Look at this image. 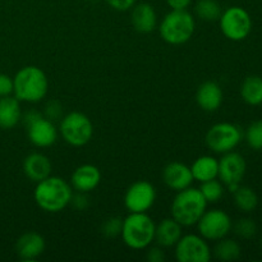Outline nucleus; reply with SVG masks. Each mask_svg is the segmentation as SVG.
<instances>
[{
  "label": "nucleus",
  "mask_w": 262,
  "mask_h": 262,
  "mask_svg": "<svg viewBox=\"0 0 262 262\" xmlns=\"http://www.w3.org/2000/svg\"><path fill=\"white\" fill-rule=\"evenodd\" d=\"M100 182H101V171L92 164H83L78 166L73 171L71 179L72 187L77 192H83V193H89L97 188Z\"/></svg>",
  "instance_id": "nucleus-16"
},
{
  "label": "nucleus",
  "mask_w": 262,
  "mask_h": 262,
  "mask_svg": "<svg viewBox=\"0 0 262 262\" xmlns=\"http://www.w3.org/2000/svg\"><path fill=\"white\" fill-rule=\"evenodd\" d=\"M196 225L202 238L216 242L229 234L233 223L227 212L219 209H212L206 210Z\"/></svg>",
  "instance_id": "nucleus-9"
},
{
  "label": "nucleus",
  "mask_w": 262,
  "mask_h": 262,
  "mask_svg": "<svg viewBox=\"0 0 262 262\" xmlns=\"http://www.w3.org/2000/svg\"><path fill=\"white\" fill-rule=\"evenodd\" d=\"M59 132L68 145L82 147L91 141L94 125L90 118L83 113L72 112L61 119Z\"/></svg>",
  "instance_id": "nucleus-6"
},
{
  "label": "nucleus",
  "mask_w": 262,
  "mask_h": 262,
  "mask_svg": "<svg viewBox=\"0 0 262 262\" xmlns=\"http://www.w3.org/2000/svg\"><path fill=\"white\" fill-rule=\"evenodd\" d=\"M71 204L74 209L84 210L89 206V199H87L86 193H83V192H77L76 194H72Z\"/></svg>",
  "instance_id": "nucleus-34"
},
{
  "label": "nucleus",
  "mask_w": 262,
  "mask_h": 262,
  "mask_svg": "<svg viewBox=\"0 0 262 262\" xmlns=\"http://www.w3.org/2000/svg\"><path fill=\"white\" fill-rule=\"evenodd\" d=\"M199 189L207 201V204L209 202L210 204H215V202L220 201L222 197L224 196V184L220 181H217L216 178L202 182Z\"/></svg>",
  "instance_id": "nucleus-27"
},
{
  "label": "nucleus",
  "mask_w": 262,
  "mask_h": 262,
  "mask_svg": "<svg viewBox=\"0 0 262 262\" xmlns=\"http://www.w3.org/2000/svg\"><path fill=\"white\" fill-rule=\"evenodd\" d=\"M171 10H186L192 4V0H166Z\"/></svg>",
  "instance_id": "nucleus-36"
},
{
  "label": "nucleus",
  "mask_w": 262,
  "mask_h": 262,
  "mask_svg": "<svg viewBox=\"0 0 262 262\" xmlns=\"http://www.w3.org/2000/svg\"><path fill=\"white\" fill-rule=\"evenodd\" d=\"M130 20L135 30L140 33H150L158 26V15L148 3H138L132 7Z\"/></svg>",
  "instance_id": "nucleus-18"
},
{
  "label": "nucleus",
  "mask_w": 262,
  "mask_h": 262,
  "mask_svg": "<svg viewBox=\"0 0 262 262\" xmlns=\"http://www.w3.org/2000/svg\"><path fill=\"white\" fill-rule=\"evenodd\" d=\"M246 141L253 150H262V120H256L248 125Z\"/></svg>",
  "instance_id": "nucleus-28"
},
{
  "label": "nucleus",
  "mask_w": 262,
  "mask_h": 262,
  "mask_svg": "<svg viewBox=\"0 0 262 262\" xmlns=\"http://www.w3.org/2000/svg\"><path fill=\"white\" fill-rule=\"evenodd\" d=\"M234 204L242 212H252L258 205V197L250 187L239 186L234 192Z\"/></svg>",
  "instance_id": "nucleus-25"
},
{
  "label": "nucleus",
  "mask_w": 262,
  "mask_h": 262,
  "mask_svg": "<svg viewBox=\"0 0 262 262\" xmlns=\"http://www.w3.org/2000/svg\"><path fill=\"white\" fill-rule=\"evenodd\" d=\"M196 28L194 18L188 10H171L161 20L160 36L170 45H182L191 40Z\"/></svg>",
  "instance_id": "nucleus-5"
},
{
  "label": "nucleus",
  "mask_w": 262,
  "mask_h": 262,
  "mask_svg": "<svg viewBox=\"0 0 262 262\" xmlns=\"http://www.w3.org/2000/svg\"><path fill=\"white\" fill-rule=\"evenodd\" d=\"M207 201L199 188L188 187L177 192L171 202V217L176 219L182 227L196 225L200 217L206 211Z\"/></svg>",
  "instance_id": "nucleus-3"
},
{
  "label": "nucleus",
  "mask_w": 262,
  "mask_h": 262,
  "mask_svg": "<svg viewBox=\"0 0 262 262\" xmlns=\"http://www.w3.org/2000/svg\"><path fill=\"white\" fill-rule=\"evenodd\" d=\"M246 170H247V164L245 158L241 154L229 151L224 154V156L219 160L217 177L220 178V182L227 186L233 193L241 186V182L246 176Z\"/></svg>",
  "instance_id": "nucleus-11"
},
{
  "label": "nucleus",
  "mask_w": 262,
  "mask_h": 262,
  "mask_svg": "<svg viewBox=\"0 0 262 262\" xmlns=\"http://www.w3.org/2000/svg\"><path fill=\"white\" fill-rule=\"evenodd\" d=\"M241 96L243 101L252 106L262 104V78L258 76H250L241 86Z\"/></svg>",
  "instance_id": "nucleus-23"
},
{
  "label": "nucleus",
  "mask_w": 262,
  "mask_h": 262,
  "mask_svg": "<svg viewBox=\"0 0 262 262\" xmlns=\"http://www.w3.org/2000/svg\"><path fill=\"white\" fill-rule=\"evenodd\" d=\"M163 181L171 191L179 192L191 187L194 179L189 166L179 161H173L164 168Z\"/></svg>",
  "instance_id": "nucleus-14"
},
{
  "label": "nucleus",
  "mask_w": 262,
  "mask_h": 262,
  "mask_svg": "<svg viewBox=\"0 0 262 262\" xmlns=\"http://www.w3.org/2000/svg\"><path fill=\"white\" fill-rule=\"evenodd\" d=\"M19 100L15 96L0 97V128L12 129L22 119Z\"/></svg>",
  "instance_id": "nucleus-21"
},
{
  "label": "nucleus",
  "mask_w": 262,
  "mask_h": 262,
  "mask_svg": "<svg viewBox=\"0 0 262 262\" xmlns=\"http://www.w3.org/2000/svg\"><path fill=\"white\" fill-rule=\"evenodd\" d=\"M72 187L67 181L59 177H48L36 183L33 199L36 205L43 211L59 212L71 204Z\"/></svg>",
  "instance_id": "nucleus-1"
},
{
  "label": "nucleus",
  "mask_w": 262,
  "mask_h": 262,
  "mask_svg": "<svg viewBox=\"0 0 262 262\" xmlns=\"http://www.w3.org/2000/svg\"><path fill=\"white\" fill-rule=\"evenodd\" d=\"M113 9L119 10V12H125V10L132 9L133 5L136 4V0H105Z\"/></svg>",
  "instance_id": "nucleus-33"
},
{
  "label": "nucleus",
  "mask_w": 262,
  "mask_h": 262,
  "mask_svg": "<svg viewBox=\"0 0 262 262\" xmlns=\"http://www.w3.org/2000/svg\"><path fill=\"white\" fill-rule=\"evenodd\" d=\"M223 35L232 41H242L248 37L252 30V19L246 9L230 7L219 18Z\"/></svg>",
  "instance_id": "nucleus-7"
},
{
  "label": "nucleus",
  "mask_w": 262,
  "mask_h": 262,
  "mask_svg": "<svg viewBox=\"0 0 262 262\" xmlns=\"http://www.w3.org/2000/svg\"><path fill=\"white\" fill-rule=\"evenodd\" d=\"M146 258L150 262H164L165 261V253H164L163 247L158 246V247L148 248Z\"/></svg>",
  "instance_id": "nucleus-35"
},
{
  "label": "nucleus",
  "mask_w": 262,
  "mask_h": 262,
  "mask_svg": "<svg viewBox=\"0 0 262 262\" xmlns=\"http://www.w3.org/2000/svg\"><path fill=\"white\" fill-rule=\"evenodd\" d=\"M216 245L214 248V255L217 260L220 261H234L238 260L241 256V246L239 243L235 242L234 239H229V238H222V239L216 241Z\"/></svg>",
  "instance_id": "nucleus-24"
},
{
  "label": "nucleus",
  "mask_w": 262,
  "mask_h": 262,
  "mask_svg": "<svg viewBox=\"0 0 262 262\" xmlns=\"http://www.w3.org/2000/svg\"><path fill=\"white\" fill-rule=\"evenodd\" d=\"M232 228L234 229L235 234L238 237L243 238V239H251L252 237H255L256 232H257L256 223L252 219H248V217L239 219Z\"/></svg>",
  "instance_id": "nucleus-29"
},
{
  "label": "nucleus",
  "mask_w": 262,
  "mask_h": 262,
  "mask_svg": "<svg viewBox=\"0 0 262 262\" xmlns=\"http://www.w3.org/2000/svg\"><path fill=\"white\" fill-rule=\"evenodd\" d=\"M48 77L36 66L23 67L13 78V94L19 101L36 104L48 95Z\"/></svg>",
  "instance_id": "nucleus-2"
},
{
  "label": "nucleus",
  "mask_w": 262,
  "mask_h": 262,
  "mask_svg": "<svg viewBox=\"0 0 262 262\" xmlns=\"http://www.w3.org/2000/svg\"><path fill=\"white\" fill-rule=\"evenodd\" d=\"M46 248L45 239L36 232H26L15 243V252L20 260L33 261L40 257Z\"/></svg>",
  "instance_id": "nucleus-15"
},
{
  "label": "nucleus",
  "mask_w": 262,
  "mask_h": 262,
  "mask_svg": "<svg viewBox=\"0 0 262 262\" xmlns=\"http://www.w3.org/2000/svg\"><path fill=\"white\" fill-rule=\"evenodd\" d=\"M155 201L156 189L147 181L135 182L124 194V206L129 212H147Z\"/></svg>",
  "instance_id": "nucleus-12"
},
{
  "label": "nucleus",
  "mask_w": 262,
  "mask_h": 262,
  "mask_svg": "<svg viewBox=\"0 0 262 262\" xmlns=\"http://www.w3.org/2000/svg\"><path fill=\"white\" fill-rule=\"evenodd\" d=\"M51 161L40 152L30 154L23 161V171L30 181L38 183L51 174Z\"/></svg>",
  "instance_id": "nucleus-19"
},
{
  "label": "nucleus",
  "mask_w": 262,
  "mask_h": 262,
  "mask_svg": "<svg viewBox=\"0 0 262 262\" xmlns=\"http://www.w3.org/2000/svg\"><path fill=\"white\" fill-rule=\"evenodd\" d=\"M176 258L179 262H209L211 248L205 238L197 234L182 235L176 246Z\"/></svg>",
  "instance_id": "nucleus-10"
},
{
  "label": "nucleus",
  "mask_w": 262,
  "mask_h": 262,
  "mask_svg": "<svg viewBox=\"0 0 262 262\" xmlns=\"http://www.w3.org/2000/svg\"><path fill=\"white\" fill-rule=\"evenodd\" d=\"M122 225L123 219L120 217H110V219L105 220L104 224L101 227V233L106 238H115L122 233Z\"/></svg>",
  "instance_id": "nucleus-30"
},
{
  "label": "nucleus",
  "mask_w": 262,
  "mask_h": 262,
  "mask_svg": "<svg viewBox=\"0 0 262 262\" xmlns=\"http://www.w3.org/2000/svg\"><path fill=\"white\" fill-rule=\"evenodd\" d=\"M13 94V78L5 73H0V97Z\"/></svg>",
  "instance_id": "nucleus-32"
},
{
  "label": "nucleus",
  "mask_w": 262,
  "mask_h": 262,
  "mask_svg": "<svg viewBox=\"0 0 262 262\" xmlns=\"http://www.w3.org/2000/svg\"><path fill=\"white\" fill-rule=\"evenodd\" d=\"M28 140L36 147H50L58 138V129L50 119L43 115L25 125Z\"/></svg>",
  "instance_id": "nucleus-13"
},
{
  "label": "nucleus",
  "mask_w": 262,
  "mask_h": 262,
  "mask_svg": "<svg viewBox=\"0 0 262 262\" xmlns=\"http://www.w3.org/2000/svg\"><path fill=\"white\" fill-rule=\"evenodd\" d=\"M207 147L216 154H227L233 151L242 141V130L232 123H217L206 133Z\"/></svg>",
  "instance_id": "nucleus-8"
},
{
  "label": "nucleus",
  "mask_w": 262,
  "mask_h": 262,
  "mask_svg": "<svg viewBox=\"0 0 262 262\" xmlns=\"http://www.w3.org/2000/svg\"><path fill=\"white\" fill-rule=\"evenodd\" d=\"M43 117L50 119L51 122L59 119L61 117V105L58 101H49L45 106V112H43Z\"/></svg>",
  "instance_id": "nucleus-31"
},
{
  "label": "nucleus",
  "mask_w": 262,
  "mask_h": 262,
  "mask_svg": "<svg viewBox=\"0 0 262 262\" xmlns=\"http://www.w3.org/2000/svg\"><path fill=\"white\" fill-rule=\"evenodd\" d=\"M223 90L216 82L206 81L200 84L196 92L197 105L201 107L204 112H216L223 104Z\"/></svg>",
  "instance_id": "nucleus-17"
},
{
  "label": "nucleus",
  "mask_w": 262,
  "mask_h": 262,
  "mask_svg": "<svg viewBox=\"0 0 262 262\" xmlns=\"http://www.w3.org/2000/svg\"><path fill=\"white\" fill-rule=\"evenodd\" d=\"M182 225L173 217H166L163 219L155 227V238L154 242L158 243V246L163 248L174 247L181 239Z\"/></svg>",
  "instance_id": "nucleus-20"
},
{
  "label": "nucleus",
  "mask_w": 262,
  "mask_h": 262,
  "mask_svg": "<svg viewBox=\"0 0 262 262\" xmlns=\"http://www.w3.org/2000/svg\"><path fill=\"white\" fill-rule=\"evenodd\" d=\"M191 171L194 181L200 182V183L210 181V179L217 178V173H219V160H216V159L209 155L200 156L192 164Z\"/></svg>",
  "instance_id": "nucleus-22"
},
{
  "label": "nucleus",
  "mask_w": 262,
  "mask_h": 262,
  "mask_svg": "<svg viewBox=\"0 0 262 262\" xmlns=\"http://www.w3.org/2000/svg\"><path fill=\"white\" fill-rule=\"evenodd\" d=\"M154 220L146 212H129L123 219L122 235L125 246L132 250H145L151 246L155 238Z\"/></svg>",
  "instance_id": "nucleus-4"
},
{
  "label": "nucleus",
  "mask_w": 262,
  "mask_h": 262,
  "mask_svg": "<svg viewBox=\"0 0 262 262\" xmlns=\"http://www.w3.org/2000/svg\"><path fill=\"white\" fill-rule=\"evenodd\" d=\"M194 13L197 17L206 22H215L219 20L223 10L216 0H199L194 7Z\"/></svg>",
  "instance_id": "nucleus-26"
}]
</instances>
